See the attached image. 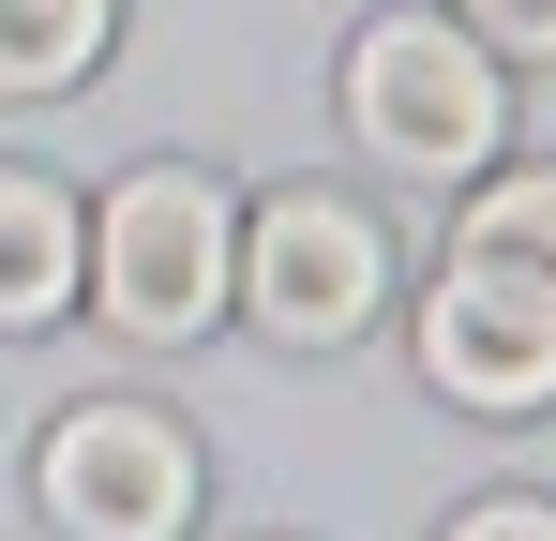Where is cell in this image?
Masks as SVG:
<instances>
[{
    "mask_svg": "<svg viewBox=\"0 0 556 541\" xmlns=\"http://www.w3.org/2000/svg\"><path fill=\"white\" fill-rule=\"evenodd\" d=\"M91 286V211L46 166H0V331H46Z\"/></svg>",
    "mask_w": 556,
    "mask_h": 541,
    "instance_id": "obj_6",
    "label": "cell"
},
{
    "mask_svg": "<svg viewBox=\"0 0 556 541\" xmlns=\"http://www.w3.org/2000/svg\"><path fill=\"white\" fill-rule=\"evenodd\" d=\"M241 301L271 316V347H346L376 301H391L376 211H346V196H271V211L241 226Z\"/></svg>",
    "mask_w": 556,
    "mask_h": 541,
    "instance_id": "obj_5",
    "label": "cell"
},
{
    "mask_svg": "<svg viewBox=\"0 0 556 541\" xmlns=\"http://www.w3.org/2000/svg\"><path fill=\"white\" fill-rule=\"evenodd\" d=\"M452 541H556L542 496H481V512H452Z\"/></svg>",
    "mask_w": 556,
    "mask_h": 541,
    "instance_id": "obj_10",
    "label": "cell"
},
{
    "mask_svg": "<svg viewBox=\"0 0 556 541\" xmlns=\"http://www.w3.org/2000/svg\"><path fill=\"white\" fill-rule=\"evenodd\" d=\"M30 496L61 512V541H181L195 527V437L151 406H76L30 451Z\"/></svg>",
    "mask_w": 556,
    "mask_h": 541,
    "instance_id": "obj_3",
    "label": "cell"
},
{
    "mask_svg": "<svg viewBox=\"0 0 556 541\" xmlns=\"http://www.w3.org/2000/svg\"><path fill=\"white\" fill-rule=\"evenodd\" d=\"M121 30V0H0V90H76Z\"/></svg>",
    "mask_w": 556,
    "mask_h": 541,
    "instance_id": "obj_7",
    "label": "cell"
},
{
    "mask_svg": "<svg viewBox=\"0 0 556 541\" xmlns=\"http://www.w3.org/2000/svg\"><path fill=\"white\" fill-rule=\"evenodd\" d=\"M452 241H466V256H527V270H556V166H511V180H481Z\"/></svg>",
    "mask_w": 556,
    "mask_h": 541,
    "instance_id": "obj_8",
    "label": "cell"
},
{
    "mask_svg": "<svg viewBox=\"0 0 556 541\" xmlns=\"http://www.w3.org/2000/svg\"><path fill=\"white\" fill-rule=\"evenodd\" d=\"M91 301H105L121 347H195V331L241 301V211H226V180L136 166L91 211Z\"/></svg>",
    "mask_w": 556,
    "mask_h": 541,
    "instance_id": "obj_1",
    "label": "cell"
},
{
    "mask_svg": "<svg viewBox=\"0 0 556 541\" xmlns=\"http://www.w3.org/2000/svg\"><path fill=\"white\" fill-rule=\"evenodd\" d=\"M421 376L452 406H556V270L452 241L437 301H421Z\"/></svg>",
    "mask_w": 556,
    "mask_h": 541,
    "instance_id": "obj_4",
    "label": "cell"
},
{
    "mask_svg": "<svg viewBox=\"0 0 556 541\" xmlns=\"http://www.w3.org/2000/svg\"><path fill=\"white\" fill-rule=\"evenodd\" d=\"M346 121H362L376 166L466 180V166H496L511 90H496V46H481V30H452V15H376L362 46H346Z\"/></svg>",
    "mask_w": 556,
    "mask_h": 541,
    "instance_id": "obj_2",
    "label": "cell"
},
{
    "mask_svg": "<svg viewBox=\"0 0 556 541\" xmlns=\"http://www.w3.org/2000/svg\"><path fill=\"white\" fill-rule=\"evenodd\" d=\"M452 30L511 46V61H556V0H452Z\"/></svg>",
    "mask_w": 556,
    "mask_h": 541,
    "instance_id": "obj_9",
    "label": "cell"
}]
</instances>
